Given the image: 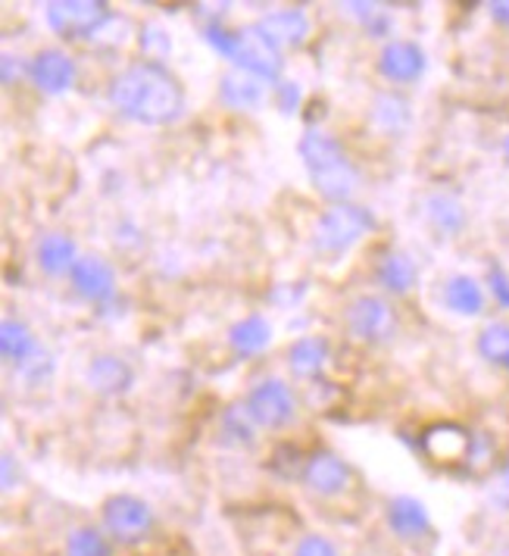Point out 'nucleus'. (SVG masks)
I'll return each mask as SVG.
<instances>
[{"label": "nucleus", "instance_id": "f8f14e48", "mask_svg": "<svg viewBox=\"0 0 509 556\" xmlns=\"http://www.w3.org/2000/svg\"><path fill=\"white\" fill-rule=\"evenodd\" d=\"M69 288L85 304L103 306L116 298V269L94 253H81L69 273Z\"/></svg>", "mask_w": 509, "mask_h": 556}, {"label": "nucleus", "instance_id": "9d476101", "mask_svg": "<svg viewBox=\"0 0 509 556\" xmlns=\"http://www.w3.org/2000/svg\"><path fill=\"white\" fill-rule=\"evenodd\" d=\"M376 70L387 85H416L419 78L425 76L429 70V56L425 48L419 41H409V38H391L384 41L379 60H376Z\"/></svg>", "mask_w": 509, "mask_h": 556}, {"label": "nucleus", "instance_id": "2eb2a0df", "mask_svg": "<svg viewBox=\"0 0 509 556\" xmlns=\"http://www.w3.org/2000/svg\"><path fill=\"white\" fill-rule=\"evenodd\" d=\"M384 522H387V531L404 541V544H419L432 534V516H429V506L422 504L419 497H409V494H400L394 497L387 509H384Z\"/></svg>", "mask_w": 509, "mask_h": 556}, {"label": "nucleus", "instance_id": "dca6fc26", "mask_svg": "<svg viewBox=\"0 0 509 556\" xmlns=\"http://www.w3.org/2000/svg\"><path fill=\"white\" fill-rule=\"evenodd\" d=\"M266 98H272V85L263 81L259 76H251L244 70H234L231 66L229 73H222L219 78V103L226 110H234V113H256Z\"/></svg>", "mask_w": 509, "mask_h": 556}, {"label": "nucleus", "instance_id": "a211bd4d", "mask_svg": "<svg viewBox=\"0 0 509 556\" xmlns=\"http://www.w3.org/2000/svg\"><path fill=\"white\" fill-rule=\"evenodd\" d=\"M376 281L384 294H394V298H404L409 294L416 285H419V266L409 253L397 251V248H387L379 253L376 260Z\"/></svg>", "mask_w": 509, "mask_h": 556}, {"label": "nucleus", "instance_id": "6ab92c4d", "mask_svg": "<svg viewBox=\"0 0 509 556\" xmlns=\"http://www.w3.org/2000/svg\"><path fill=\"white\" fill-rule=\"evenodd\" d=\"M329 359L331 344L322 334H304V338L291 341V348H288V369L294 379H319L322 369L329 366Z\"/></svg>", "mask_w": 509, "mask_h": 556}, {"label": "nucleus", "instance_id": "aec40b11", "mask_svg": "<svg viewBox=\"0 0 509 556\" xmlns=\"http://www.w3.org/2000/svg\"><path fill=\"white\" fill-rule=\"evenodd\" d=\"M78 244L76 238H69L66 231H51L35 244V263L44 276H66L73 273V266L78 263Z\"/></svg>", "mask_w": 509, "mask_h": 556}, {"label": "nucleus", "instance_id": "c756f323", "mask_svg": "<svg viewBox=\"0 0 509 556\" xmlns=\"http://www.w3.org/2000/svg\"><path fill=\"white\" fill-rule=\"evenodd\" d=\"M306 456L309 454H304V451L294 447V444H279V447L272 451V456H269V472L284 481L304 479Z\"/></svg>", "mask_w": 509, "mask_h": 556}, {"label": "nucleus", "instance_id": "4c0bfd02", "mask_svg": "<svg viewBox=\"0 0 509 556\" xmlns=\"http://www.w3.org/2000/svg\"><path fill=\"white\" fill-rule=\"evenodd\" d=\"M487 13H491V20H494L497 26L509 28V0H494V3H487Z\"/></svg>", "mask_w": 509, "mask_h": 556}, {"label": "nucleus", "instance_id": "2f4dec72", "mask_svg": "<svg viewBox=\"0 0 509 556\" xmlns=\"http://www.w3.org/2000/svg\"><path fill=\"white\" fill-rule=\"evenodd\" d=\"M272 103H276V110H279L281 116H294L304 106V88L297 81L281 78V81L272 85Z\"/></svg>", "mask_w": 509, "mask_h": 556}, {"label": "nucleus", "instance_id": "473e14b6", "mask_svg": "<svg viewBox=\"0 0 509 556\" xmlns=\"http://www.w3.org/2000/svg\"><path fill=\"white\" fill-rule=\"evenodd\" d=\"M291 556H341V551H338V544H334L331 538H326V534L306 531V534L297 538Z\"/></svg>", "mask_w": 509, "mask_h": 556}, {"label": "nucleus", "instance_id": "4be33fe9", "mask_svg": "<svg viewBox=\"0 0 509 556\" xmlns=\"http://www.w3.org/2000/svg\"><path fill=\"white\" fill-rule=\"evenodd\" d=\"M369 119H372V126L379 128L382 135L397 138V135H404L409 128V123H412V106H409V101L397 91V88H387V91H379V94L372 98Z\"/></svg>", "mask_w": 509, "mask_h": 556}, {"label": "nucleus", "instance_id": "20e7f679", "mask_svg": "<svg viewBox=\"0 0 509 556\" xmlns=\"http://www.w3.org/2000/svg\"><path fill=\"white\" fill-rule=\"evenodd\" d=\"M113 10L103 0H51L44 7V20L63 41H94L113 23Z\"/></svg>", "mask_w": 509, "mask_h": 556}, {"label": "nucleus", "instance_id": "b1692460", "mask_svg": "<svg viewBox=\"0 0 509 556\" xmlns=\"http://www.w3.org/2000/svg\"><path fill=\"white\" fill-rule=\"evenodd\" d=\"M41 344H38V338H35V331L28 329L23 319H13V316H7L3 323H0V356L16 369V366H23L28 356L35 354Z\"/></svg>", "mask_w": 509, "mask_h": 556}, {"label": "nucleus", "instance_id": "72a5a7b5", "mask_svg": "<svg viewBox=\"0 0 509 556\" xmlns=\"http://www.w3.org/2000/svg\"><path fill=\"white\" fill-rule=\"evenodd\" d=\"M141 48L148 53V60H156V63H160L166 53L173 51V38H169L160 26H144L141 28Z\"/></svg>", "mask_w": 509, "mask_h": 556}, {"label": "nucleus", "instance_id": "f3484780", "mask_svg": "<svg viewBox=\"0 0 509 556\" xmlns=\"http://www.w3.org/2000/svg\"><path fill=\"white\" fill-rule=\"evenodd\" d=\"M85 384L101 397H123L135 384V369L116 354H98L85 369Z\"/></svg>", "mask_w": 509, "mask_h": 556}, {"label": "nucleus", "instance_id": "393cba45", "mask_svg": "<svg viewBox=\"0 0 509 556\" xmlns=\"http://www.w3.org/2000/svg\"><path fill=\"white\" fill-rule=\"evenodd\" d=\"M425 219L437 235L454 238L466 228V206L447 191H434V194L425 198Z\"/></svg>", "mask_w": 509, "mask_h": 556}, {"label": "nucleus", "instance_id": "f03ea898", "mask_svg": "<svg viewBox=\"0 0 509 556\" xmlns=\"http://www.w3.org/2000/svg\"><path fill=\"white\" fill-rule=\"evenodd\" d=\"M297 153L304 160L309 181H313V191L331 203H351L357 194L359 176L357 163L351 160V153L344 151V144L322 131V128H306L297 141Z\"/></svg>", "mask_w": 509, "mask_h": 556}, {"label": "nucleus", "instance_id": "bb28decb", "mask_svg": "<svg viewBox=\"0 0 509 556\" xmlns=\"http://www.w3.org/2000/svg\"><path fill=\"white\" fill-rule=\"evenodd\" d=\"M344 10H347V16L357 20L369 38H379V41L387 38V41H391V35H394V16H391V10H387L384 3H366V0H357V3H347Z\"/></svg>", "mask_w": 509, "mask_h": 556}, {"label": "nucleus", "instance_id": "58836bf2", "mask_svg": "<svg viewBox=\"0 0 509 556\" xmlns=\"http://www.w3.org/2000/svg\"><path fill=\"white\" fill-rule=\"evenodd\" d=\"M504 160H507V166H509V135L504 138Z\"/></svg>", "mask_w": 509, "mask_h": 556}, {"label": "nucleus", "instance_id": "412c9836", "mask_svg": "<svg viewBox=\"0 0 509 556\" xmlns=\"http://www.w3.org/2000/svg\"><path fill=\"white\" fill-rule=\"evenodd\" d=\"M229 351L241 359H251V356H259L269 344H272V323L259 313H251L238 323H231L229 334Z\"/></svg>", "mask_w": 509, "mask_h": 556}, {"label": "nucleus", "instance_id": "ea45409f", "mask_svg": "<svg viewBox=\"0 0 509 556\" xmlns=\"http://www.w3.org/2000/svg\"><path fill=\"white\" fill-rule=\"evenodd\" d=\"M494 556H509V547H500V551H497Z\"/></svg>", "mask_w": 509, "mask_h": 556}, {"label": "nucleus", "instance_id": "cd10ccee", "mask_svg": "<svg viewBox=\"0 0 509 556\" xmlns=\"http://www.w3.org/2000/svg\"><path fill=\"white\" fill-rule=\"evenodd\" d=\"M113 538L98 526H78L66 538V556H113Z\"/></svg>", "mask_w": 509, "mask_h": 556}, {"label": "nucleus", "instance_id": "39448f33", "mask_svg": "<svg viewBox=\"0 0 509 556\" xmlns=\"http://www.w3.org/2000/svg\"><path fill=\"white\" fill-rule=\"evenodd\" d=\"M101 529L123 547H138L156 531L153 506L138 494H113L101 506Z\"/></svg>", "mask_w": 509, "mask_h": 556}, {"label": "nucleus", "instance_id": "c85d7f7f", "mask_svg": "<svg viewBox=\"0 0 509 556\" xmlns=\"http://www.w3.org/2000/svg\"><path fill=\"white\" fill-rule=\"evenodd\" d=\"M475 351L482 356L484 363L491 366H507L509 369V323H487L479 331V341H475Z\"/></svg>", "mask_w": 509, "mask_h": 556}, {"label": "nucleus", "instance_id": "9b49d317", "mask_svg": "<svg viewBox=\"0 0 509 556\" xmlns=\"http://www.w3.org/2000/svg\"><path fill=\"white\" fill-rule=\"evenodd\" d=\"M78 78L76 60L60 48H44L28 60V81L35 85V91L60 98L66 91H73Z\"/></svg>", "mask_w": 509, "mask_h": 556}, {"label": "nucleus", "instance_id": "5701e85b", "mask_svg": "<svg viewBox=\"0 0 509 556\" xmlns=\"http://www.w3.org/2000/svg\"><path fill=\"white\" fill-rule=\"evenodd\" d=\"M441 301L457 316H482L484 313V288L479 278L450 276L441 288Z\"/></svg>", "mask_w": 509, "mask_h": 556}, {"label": "nucleus", "instance_id": "7ed1b4c3", "mask_svg": "<svg viewBox=\"0 0 509 556\" xmlns=\"http://www.w3.org/2000/svg\"><path fill=\"white\" fill-rule=\"evenodd\" d=\"M376 228V213L362 203H331L313 226V248L322 256H341Z\"/></svg>", "mask_w": 509, "mask_h": 556}, {"label": "nucleus", "instance_id": "0eeeda50", "mask_svg": "<svg viewBox=\"0 0 509 556\" xmlns=\"http://www.w3.org/2000/svg\"><path fill=\"white\" fill-rule=\"evenodd\" d=\"M244 404H247L256 426L263 431L288 429L297 419V409H301L294 388L281 379L256 381L254 388L247 391Z\"/></svg>", "mask_w": 509, "mask_h": 556}, {"label": "nucleus", "instance_id": "c9c22d12", "mask_svg": "<svg viewBox=\"0 0 509 556\" xmlns=\"http://www.w3.org/2000/svg\"><path fill=\"white\" fill-rule=\"evenodd\" d=\"M487 288H491V294H494V301L500 304V309H509V276L504 266H491L487 269Z\"/></svg>", "mask_w": 509, "mask_h": 556}, {"label": "nucleus", "instance_id": "1a4fd4ad", "mask_svg": "<svg viewBox=\"0 0 509 556\" xmlns=\"http://www.w3.org/2000/svg\"><path fill=\"white\" fill-rule=\"evenodd\" d=\"M304 488L313 494V497H322V501H331V497H341L351 481H354V469L344 456H338L329 447H316L313 454L306 456V469H304Z\"/></svg>", "mask_w": 509, "mask_h": 556}, {"label": "nucleus", "instance_id": "423d86ee", "mask_svg": "<svg viewBox=\"0 0 509 556\" xmlns=\"http://www.w3.org/2000/svg\"><path fill=\"white\" fill-rule=\"evenodd\" d=\"M344 329L359 344H387L397 334V309L382 294H359L344 309Z\"/></svg>", "mask_w": 509, "mask_h": 556}, {"label": "nucleus", "instance_id": "ddd939ff", "mask_svg": "<svg viewBox=\"0 0 509 556\" xmlns=\"http://www.w3.org/2000/svg\"><path fill=\"white\" fill-rule=\"evenodd\" d=\"M254 28L276 48V51H301L309 41L313 23L304 10H272L266 16H259Z\"/></svg>", "mask_w": 509, "mask_h": 556}, {"label": "nucleus", "instance_id": "6e6552de", "mask_svg": "<svg viewBox=\"0 0 509 556\" xmlns=\"http://www.w3.org/2000/svg\"><path fill=\"white\" fill-rule=\"evenodd\" d=\"M229 63L234 70H244L251 76H259L269 85L281 81V73H284V53L276 51L254 26L238 28Z\"/></svg>", "mask_w": 509, "mask_h": 556}, {"label": "nucleus", "instance_id": "f257e3e1", "mask_svg": "<svg viewBox=\"0 0 509 556\" xmlns=\"http://www.w3.org/2000/svg\"><path fill=\"white\" fill-rule=\"evenodd\" d=\"M106 98L119 116L138 126H173L184 116L188 94L179 76L156 60H135L110 81Z\"/></svg>", "mask_w": 509, "mask_h": 556}, {"label": "nucleus", "instance_id": "f704fd0d", "mask_svg": "<svg viewBox=\"0 0 509 556\" xmlns=\"http://www.w3.org/2000/svg\"><path fill=\"white\" fill-rule=\"evenodd\" d=\"M23 76H28L26 60H23L20 53H3V56H0V81H3L7 88H13Z\"/></svg>", "mask_w": 509, "mask_h": 556}, {"label": "nucleus", "instance_id": "7c9ffc66", "mask_svg": "<svg viewBox=\"0 0 509 556\" xmlns=\"http://www.w3.org/2000/svg\"><path fill=\"white\" fill-rule=\"evenodd\" d=\"M53 369H56V359H53L51 351H48V348H38L23 366H16V376L26 379L28 384H41V381L51 379Z\"/></svg>", "mask_w": 509, "mask_h": 556}, {"label": "nucleus", "instance_id": "e433bc0d", "mask_svg": "<svg viewBox=\"0 0 509 556\" xmlns=\"http://www.w3.org/2000/svg\"><path fill=\"white\" fill-rule=\"evenodd\" d=\"M0 479H3V491L10 494V491H16L20 488V481H23V469H20V459L10 454H3L0 459Z\"/></svg>", "mask_w": 509, "mask_h": 556}, {"label": "nucleus", "instance_id": "4468645a", "mask_svg": "<svg viewBox=\"0 0 509 556\" xmlns=\"http://www.w3.org/2000/svg\"><path fill=\"white\" fill-rule=\"evenodd\" d=\"M422 454L432 459L434 466H466V456L472 447V431H466L457 422H434L419 438Z\"/></svg>", "mask_w": 509, "mask_h": 556}, {"label": "nucleus", "instance_id": "a878e982", "mask_svg": "<svg viewBox=\"0 0 509 556\" xmlns=\"http://www.w3.org/2000/svg\"><path fill=\"white\" fill-rule=\"evenodd\" d=\"M256 419L251 416L247 404H229L219 416V441L226 447H254L256 444Z\"/></svg>", "mask_w": 509, "mask_h": 556}]
</instances>
